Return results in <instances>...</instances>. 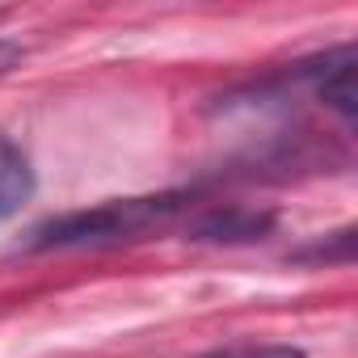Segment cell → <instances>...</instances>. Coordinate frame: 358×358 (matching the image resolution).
<instances>
[{"mask_svg":"<svg viewBox=\"0 0 358 358\" xmlns=\"http://www.w3.org/2000/svg\"><path fill=\"white\" fill-rule=\"evenodd\" d=\"M203 358H308L299 345H228V350H211Z\"/></svg>","mask_w":358,"mask_h":358,"instance_id":"5b68a950","label":"cell"},{"mask_svg":"<svg viewBox=\"0 0 358 358\" xmlns=\"http://www.w3.org/2000/svg\"><path fill=\"white\" fill-rule=\"evenodd\" d=\"M9 59H17V47H5V43H0V64H9Z\"/></svg>","mask_w":358,"mask_h":358,"instance_id":"8992f818","label":"cell"},{"mask_svg":"<svg viewBox=\"0 0 358 358\" xmlns=\"http://www.w3.org/2000/svg\"><path fill=\"white\" fill-rule=\"evenodd\" d=\"M308 80H312V93L341 114L345 127H354L358 118V89H354V43L329 51L316 59V68H308Z\"/></svg>","mask_w":358,"mask_h":358,"instance_id":"3957f363","label":"cell"},{"mask_svg":"<svg viewBox=\"0 0 358 358\" xmlns=\"http://www.w3.org/2000/svg\"><path fill=\"white\" fill-rule=\"evenodd\" d=\"M190 203V190H164V194H143V199H110L85 211H68V215H51L43 220L26 249L30 253H47V249H101V245H118L131 241L156 224H164L169 215H177Z\"/></svg>","mask_w":358,"mask_h":358,"instance_id":"6da1fadb","label":"cell"},{"mask_svg":"<svg viewBox=\"0 0 358 358\" xmlns=\"http://www.w3.org/2000/svg\"><path fill=\"white\" fill-rule=\"evenodd\" d=\"M278 224L274 211H257V207H211L199 220H190V236L207 241V245H253L262 236H270Z\"/></svg>","mask_w":358,"mask_h":358,"instance_id":"7a4b0ae2","label":"cell"},{"mask_svg":"<svg viewBox=\"0 0 358 358\" xmlns=\"http://www.w3.org/2000/svg\"><path fill=\"white\" fill-rule=\"evenodd\" d=\"M34 194V169L26 160V152L9 139L0 135V220L17 215Z\"/></svg>","mask_w":358,"mask_h":358,"instance_id":"277c9868","label":"cell"}]
</instances>
